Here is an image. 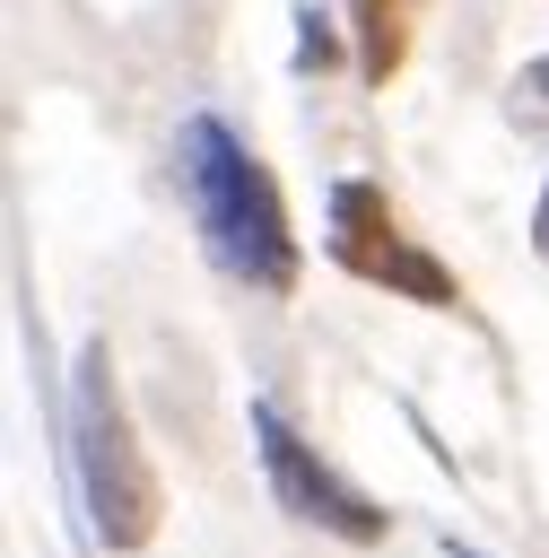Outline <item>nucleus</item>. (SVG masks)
Returning <instances> with one entry per match:
<instances>
[{"instance_id":"obj_1","label":"nucleus","mask_w":549,"mask_h":558,"mask_svg":"<svg viewBox=\"0 0 549 558\" xmlns=\"http://www.w3.org/2000/svg\"><path fill=\"white\" fill-rule=\"evenodd\" d=\"M174 192H183V209H192V227L227 279H244L261 296L296 288V227L279 209V183L218 113H192L174 131Z\"/></svg>"},{"instance_id":"obj_6","label":"nucleus","mask_w":549,"mask_h":558,"mask_svg":"<svg viewBox=\"0 0 549 558\" xmlns=\"http://www.w3.org/2000/svg\"><path fill=\"white\" fill-rule=\"evenodd\" d=\"M505 113H514L523 131H540V140H549V52L514 70V96H505ZM532 244L549 253V183H540V209H532Z\"/></svg>"},{"instance_id":"obj_3","label":"nucleus","mask_w":549,"mask_h":558,"mask_svg":"<svg viewBox=\"0 0 549 558\" xmlns=\"http://www.w3.org/2000/svg\"><path fill=\"white\" fill-rule=\"evenodd\" d=\"M331 262L340 270H357V279H375V288H392V296H418V305H453L462 296V279L427 253V244H410V227L392 218V201H383V183H366V174H340L331 183Z\"/></svg>"},{"instance_id":"obj_5","label":"nucleus","mask_w":549,"mask_h":558,"mask_svg":"<svg viewBox=\"0 0 549 558\" xmlns=\"http://www.w3.org/2000/svg\"><path fill=\"white\" fill-rule=\"evenodd\" d=\"M410 17H418V0H349L357 61H366V78H375V87L401 70V52H410Z\"/></svg>"},{"instance_id":"obj_4","label":"nucleus","mask_w":549,"mask_h":558,"mask_svg":"<svg viewBox=\"0 0 549 558\" xmlns=\"http://www.w3.org/2000/svg\"><path fill=\"white\" fill-rule=\"evenodd\" d=\"M253 436H261V471H270V497L296 514V523H322V532H340V541H375L383 532V506H366L288 418H279V401H253Z\"/></svg>"},{"instance_id":"obj_2","label":"nucleus","mask_w":549,"mask_h":558,"mask_svg":"<svg viewBox=\"0 0 549 558\" xmlns=\"http://www.w3.org/2000/svg\"><path fill=\"white\" fill-rule=\"evenodd\" d=\"M70 471H78V506H87L96 549H148L157 541L166 497H157V471H148V453L131 436L105 340L78 357V384H70Z\"/></svg>"}]
</instances>
